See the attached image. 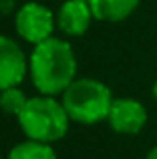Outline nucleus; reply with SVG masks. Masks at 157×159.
<instances>
[{
  "instance_id": "1a4fd4ad",
  "label": "nucleus",
  "mask_w": 157,
  "mask_h": 159,
  "mask_svg": "<svg viewBox=\"0 0 157 159\" xmlns=\"http://www.w3.org/2000/svg\"><path fill=\"white\" fill-rule=\"evenodd\" d=\"M6 159H56V153L51 143L26 139L22 143H16L8 151Z\"/></svg>"
},
{
  "instance_id": "6e6552de",
  "label": "nucleus",
  "mask_w": 157,
  "mask_h": 159,
  "mask_svg": "<svg viewBox=\"0 0 157 159\" xmlns=\"http://www.w3.org/2000/svg\"><path fill=\"white\" fill-rule=\"evenodd\" d=\"M141 0H89L95 20L103 22H121L137 10Z\"/></svg>"
},
{
  "instance_id": "f03ea898",
  "label": "nucleus",
  "mask_w": 157,
  "mask_h": 159,
  "mask_svg": "<svg viewBox=\"0 0 157 159\" xmlns=\"http://www.w3.org/2000/svg\"><path fill=\"white\" fill-rule=\"evenodd\" d=\"M22 133L26 139L43 141V143H55L61 141L69 131V119L61 99L56 101L51 95H36L28 97L26 105L16 117Z\"/></svg>"
},
{
  "instance_id": "7ed1b4c3",
  "label": "nucleus",
  "mask_w": 157,
  "mask_h": 159,
  "mask_svg": "<svg viewBox=\"0 0 157 159\" xmlns=\"http://www.w3.org/2000/svg\"><path fill=\"white\" fill-rule=\"evenodd\" d=\"M113 93L105 83L91 77L75 79L61 95L69 119L81 125H95L107 121L113 105Z\"/></svg>"
},
{
  "instance_id": "ddd939ff",
  "label": "nucleus",
  "mask_w": 157,
  "mask_h": 159,
  "mask_svg": "<svg viewBox=\"0 0 157 159\" xmlns=\"http://www.w3.org/2000/svg\"><path fill=\"white\" fill-rule=\"evenodd\" d=\"M0 159H2V157H0Z\"/></svg>"
},
{
  "instance_id": "20e7f679",
  "label": "nucleus",
  "mask_w": 157,
  "mask_h": 159,
  "mask_svg": "<svg viewBox=\"0 0 157 159\" xmlns=\"http://www.w3.org/2000/svg\"><path fill=\"white\" fill-rule=\"evenodd\" d=\"M56 26V14L40 2H26L18 8L14 16L16 34L28 44H38L51 39Z\"/></svg>"
},
{
  "instance_id": "f257e3e1",
  "label": "nucleus",
  "mask_w": 157,
  "mask_h": 159,
  "mask_svg": "<svg viewBox=\"0 0 157 159\" xmlns=\"http://www.w3.org/2000/svg\"><path fill=\"white\" fill-rule=\"evenodd\" d=\"M28 75L32 87L40 95H63V91L77 79V57L71 43L51 36L34 44L28 57Z\"/></svg>"
},
{
  "instance_id": "f8f14e48",
  "label": "nucleus",
  "mask_w": 157,
  "mask_h": 159,
  "mask_svg": "<svg viewBox=\"0 0 157 159\" xmlns=\"http://www.w3.org/2000/svg\"><path fill=\"white\" fill-rule=\"evenodd\" d=\"M151 95H153V99H155V103H157V79H155L153 87H151Z\"/></svg>"
},
{
  "instance_id": "9b49d317",
  "label": "nucleus",
  "mask_w": 157,
  "mask_h": 159,
  "mask_svg": "<svg viewBox=\"0 0 157 159\" xmlns=\"http://www.w3.org/2000/svg\"><path fill=\"white\" fill-rule=\"evenodd\" d=\"M145 159H157V145H155L153 149H151L149 153H147V157H145Z\"/></svg>"
},
{
  "instance_id": "9d476101",
  "label": "nucleus",
  "mask_w": 157,
  "mask_h": 159,
  "mask_svg": "<svg viewBox=\"0 0 157 159\" xmlns=\"http://www.w3.org/2000/svg\"><path fill=\"white\" fill-rule=\"evenodd\" d=\"M28 97L22 93L20 87H8V89L0 91V111H4L6 115L18 117L20 111L26 105Z\"/></svg>"
},
{
  "instance_id": "0eeeda50",
  "label": "nucleus",
  "mask_w": 157,
  "mask_h": 159,
  "mask_svg": "<svg viewBox=\"0 0 157 159\" xmlns=\"http://www.w3.org/2000/svg\"><path fill=\"white\" fill-rule=\"evenodd\" d=\"M93 20L89 0H67L56 12V28L67 36H83Z\"/></svg>"
},
{
  "instance_id": "423d86ee",
  "label": "nucleus",
  "mask_w": 157,
  "mask_h": 159,
  "mask_svg": "<svg viewBox=\"0 0 157 159\" xmlns=\"http://www.w3.org/2000/svg\"><path fill=\"white\" fill-rule=\"evenodd\" d=\"M28 75V58L20 44L10 36L0 34V91L18 87Z\"/></svg>"
},
{
  "instance_id": "39448f33",
  "label": "nucleus",
  "mask_w": 157,
  "mask_h": 159,
  "mask_svg": "<svg viewBox=\"0 0 157 159\" xmlns=\"http://www.w3.org/2000/svg\"><path fill=\"white\" fill-rule=\"evenodd\" d=\"M107 121H109L111 129L115 133H121V135H137L147 125V109L137 99L121 97V99H115L113 101Z\"/></svg>"
}]
</instances>
